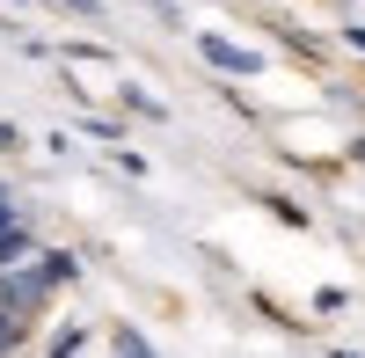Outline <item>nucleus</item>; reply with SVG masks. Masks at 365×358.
<instances>
[{"instance_id": "nucleus-1", "label": "nucleus", "mask_w": 365, "mask_h": 358, "mask_svg": "<svg viewBox=\"0 0 365 358\" xmlns=\"http://www.w3.org/2000/svg\"><path fill=\"white\" fill-rule=\"evenodd\" d=\"M44 307H51V285H44V271H37V256H29V263H15V271H0V314L37 322Z\"/></svg>"}, {"instance_id": "nucleus-2", "label": "nucleus", "mask_w": 365, "mask_h": 358, "mask_svg": "<svg viewBox=\"0 0 365 358\" xmlns=\"http://www.w3.org/2000/svg\"><path fill=\"white\" fill-rule=\"evenodd\" d=\"M197 51H205L220 73H234V81H241V73H256V51H241L234 37H212V29H205V37H197Z\"/></svg>"}, {"instance_id": "nucleus-3", "label": "nucleus", "mask_w": 365, "mask_h": 358, "mask_svg": "<svg viewBox=\"0 0 365 358\" xmlns=\"http://www.w3.org/2000/svg\"><path fill=\"white\" fill-rule=\"evenodd\" d=\"M37 271H44V285L58 292V285L81 278V256H73V249H37Z\"/></svg>"}, {"instance_id": "nucleus-4", "label": "nucleus", "mask_w": 365, "mask_h": 358, "mask_svg": "<svg viewBox=\"0 0 365 358\" xmlns=\"http://www.w3.org/2000/svg\"><path fill=\"white\" fill-rule=\"evenodd\" d=\"M263 205H270V213H278V220H285V227H307V205H292V198H278V190H270V198H263Z\"/></svg>"}, {"instance_id": "nucleus-5", "label": "nucleus", "mask_w": 365, "mask_h": 358, "mask_svg": "<svg viewBox=\"0 0 365 358\" xmlns=\"http://www.w3.org/2000/svg\"><path fill=\"white\" fill-rule=\"evenodd\" d=\"M117 358H154V344H146L139 329H117Z\"/></svg>"}, {"instance_id": "nucleus-6", "label": "nucleus", "mask_w": 365, "mask_h": 358, "mask_svg": "<svg viewBox=\"0 0 365 358\" xmlns=\"http://www.w3.org/2000/svg\"><path fill=\"white\" fill-rule=\"evenodd\" d=\"M81 344H88V329H58L51 337V358H81Z\"/></svg>"}, {"instance_id": "nucleus-7", "label": "nucleus", "mask_w": 365, "mask_h": 358, "mask_svg": "<svg viewBox=\"0 0 365 358\" xmlns=\"http://www.w3.org/2000/svg\"><path fill=\"white\" fill-rule=\"evenodd\" d=\"M22 329H29V322H15V314H0V358H8V351L22 344Z\"/></svg>"}, {"instance_id": "nucleus-8", "label": "nucleus", "mask_w": 365, "mask_h": 358, "mask_svg": "<svg viewBox=\"0 0 365 358\" xmlns=\"http://www.w3.org/2000/svg\"><path fill=\"white\" fill-rule=\"evenodd\" d=\"M15 227H22V213H15V205H0V242H8Z\"/></svg>"}, {"instance_id": "nucleus-9", "label": "nucleus", "mask_w": 365, "mask_h": 358, "mask_svg": "<svg viewBox=\"0 0 365 358\" xmlns=\"http://www.w3.org/2000/svg\"><path fill=\"white\" fill-rule=\"evenodd\" d=\"M15 146H22V132H15V125H0V154H15Z\"/></svg>"}, {"instance_id": "nucleus-10", "label": "nucleus", "mask_w": 365, "mask_h": 358, "mask_svg": "<svg viewBox=\"0 0 365 358\" xmlns=\"http://www.w3.org/2000/svg\"><path fill=\"white\" fill-rule=\"evenodd\" d=\"M344 44H351V51H365V22H351V29H344Z\"/></svg>"}, {"instance_id": "nucleus-11", "label": "nucleus", "mask_w": 365, "mask_h": 358, "mask_svg": "<svg viewBox=\"0 0 365 358\" xmlns=\"http://www.w3.org/2000/svg\"><path fill=\"white\" fill-rule=\"evenodd\" d=\"M66 8H73V15H103V0H66Z\"/></svg>"}, {"instance_id": "nucleus-12", "label": "nucleus", "mask_w": 365, "mask_h": 358, "mask_svg": "<svg viewBox=\"0 0 365 358\" xmlns=\"http://www.w3.org/2000/svg\"><path fill=\"white\" fill-rule=\"evenodd\" d=\"M0 205H15V198H8V190H0Z\"/></svg>"}, {"instance_id": "nucleus-13", "label": "nucleus", "mask_w": 365, "mask_h": 358, "mask_svg": "<svg viewBox=\"0 0 365 358\" xmlns=\"http://www.w3.org/2000/svg\"><path fill=\"white\" fill-rule=\"evenodd\" d=\"M336 358H358V351H336Z\"/></svg>"}]
</instances>
